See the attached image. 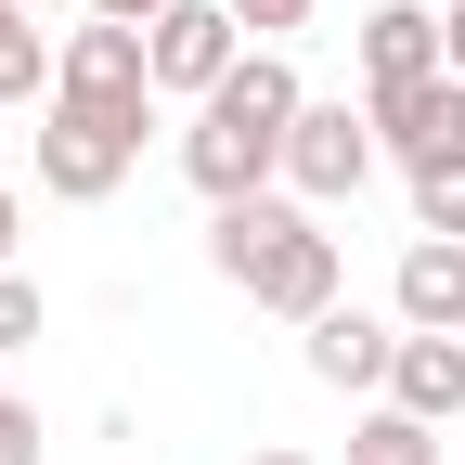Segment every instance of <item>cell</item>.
<instances>
[{"label": "cell", "instance_id": "cell-22", "mask_svg": "<svg viewBox=\"0 0 465 465\" xmlns=\"http://www.w3.org/2000/svg\"><path fill=\"white\" fill-rule=\"evenodd\" d=\"M39 14H52V0H39ZM78 14H91V0H78Z\"/></svg>", "mask_w": 465, "mask_h": 465}, {"label": "cell", "instance_id": "cell-4", "mask_svg": "<svg viewBox=\"0 0 465 465\" xmlns=\"http://www.w3.org/2000/svg\"><path fill=\"white\" fill-rule=\"evenodd\" d=\"M375 116L362 104H298V130H284V194H298V207H349V194H362L375 182Z\"/></svg>", "mask_w": 465, "mask_h": 465}, {"label": "cell", "instance_id": "cell-8", "mask_svg": "<svg viewBox=\"0 0 465 465\" xmlns=\"http://www.w3.org/2000/svg\"><path fill=\"white\" fill-rule=\"evenodd\" d=\"M311 336V375L323 388H349V401H388V375H401V336H414V323H401V311H323V323H298Z\"/></svg>", "mask_w": 465, "mask_h": 465}, {"label": "cell", "instance_id": "cell-17", "mask_svg": "<svg viewBox=\"0 0 465 465\" xmlns=\"http://www.w3.org/2000/svg\"><path fill=\"white\" fill-rule=\"evenodd\" d=\"M0 465H39V414L26 401H0Z\"/></svg>", "mask_w": 465, "mask_h": 465}, {"label": "cell", "instance_id": "cell-9", "mask_svg": "<svg viewBox=\"0 0 465 465\" xmlns=\"http://www.w3.org/2000/svg\"><path fill=\"white\" fill-rule=\"evenodd\" d=\"M362 116H375V143H388L401 168H465V78L388 91V104H362Z\"/></svg>", "mask_w": 465, "mask_h": 465}, {"label": "cell", "instance_id": "cell-11", "mask_svg": "<svg viewBox=\"0 0 465 465\" xmlns=\"http://www.w3.org/2000/svg\"><path fill=\"white\" fill-rule=\"evenodd\" d=\"M388 401H401V414H427V427H452V414H465V336H401Z\"/></svg>", "mask_w": 465, "mask_h": 465}, {"label": "cell", "instance_id": "cell-21", "mask_svg": "<svg viewBox=\"0 0 465 465\" xmlns=\"http://www.w3.org/2000/svg\"><path fill=\"white\" fill-rule=\"evenodd\" d=\"M440 26H452V78H465V0H452V14H440Z\"/></svg>", "mask_w": 465, "mask_h": 465}, {"label": "cell", "instance_id": "cell-18", "mask_svg": "<svg viewBox=\"0 0 465 465\" xmlns=\"http://www.w3.org/2000/svg\"><path fill=\"white\" fill-rule=\"evenodd\" d=\"M91 14H104V26H155L168 0H91Z\"/></svg>", "mask_w": 465, "mask_h": 465}, {"label": "cell", "instance_id": "cell-13", "mask_svg": "<svg viewBox=\"0 0 465 465\" xmlns=\"http://www.w3.org/2000/svg\"><path fill=\"white\" fill-rule=\"evenodd\" d=\"M52 91V39H39V0H0V104Z\"/></svg>", "mask_w": 465, "mask_h": 465}, {"label": "cell", "instance_id": "cell-19", "mask_svg": "<svg viewBox=\"0 0 465 465\" xmlns=\"http://www.w3.org/2000/svg\"><path fill=\"white\" fill-rule=\"evenodd\" d=\"M14 232H26V207H14V194H0V272H14Z\"/></svg>", "mask_w": 465, "mask_h": 465}, {"label": "cell", "instance_id": "cell-20", "mask_svg": "<svg viewBox=\"0 0 465 465\" xmlns=\"http://www.w3.org/2000/svg\"><path fill=\"white\" fill-rule=\"evenodd\" d=\"M246 465H311V452H298V440H259V452H246Z\"/></svg>", "mask_w": 465, "mask_h": 465}, {"label": "cell", "instance_id": "cell-10", "mask_svg": "<svg viewBox=\"0 0 465 465\" xmlns=\"http://www.w3.org/2000/svg\"><path fill=\"white\" fill-rule=\"evenodd\" d=\"M388 311L414 323V336H465V246H452V232H414V246H401Z\"/></svg>", "mask_w": 465, "mask_h": 465}, {"label": "cell", "instance_id": "cell-12", "mask_svg": "<svg viewBox=\"0 0 465 465\" xmlns=\"http://www.w3.org/2000/svg\"><path fill=\"white\" fill-rule=\"evenodd\" d=\"M349 465H440V427L401 414V401H375V414L349 427Z\"/></svg>", "mask_w": 465, "mask_h": 465}, {"label": "cell", "instance_id": "cell-1", "mask_svg": "<svg viewBox=\"0 0 465 465\" xmlns=\"http://www.w3.org/2000/svg\"><path fill=\"white\" fill-rule=\"evenodd\" d=\"M298 65H284V52L259 39L246 65H232L207 104H194V130H182V182L207 194V207H246V194H272L284 182V130H298Z\"/></svg>", "mask_w": 465, "mask_h": 465}, {"label": "cell", "instance_id": "cell-16", "mask_svg": "<svg viewBox=\"0 0 465 465\" xmlns=\"http://www.w3.org/2000/svg\"><path fill=\"white\" fill-rule=\"evenodd\" d=\"M232 14H246V26H259V39H298V26H311V14H323V0H232Z\"/></svg>", "mask_w": 465, "mask_h": 465}, {"label": "cell", "instance_id": "cell-3", "mask_svg": "<svg viewBox=\"0 0 465 465\" xmlns=\"http://www.w3.org/2000/svg\"><path fill=\"white\" fill-rule=\"evenodd\" d=\"M143 130H155V104H143V116H116V104H52V116H39V194L104 207V194L143 168Z\"/></svg>", "mask_w": 465, "mask_h": 465}, {"label": "cell", "instance_id": "cell-5", "mask_svg": "<svg viewBox=\"0 0 465 465\" xmlns=\"http://www.w3.org/2000/svg\"><path fill=\"white\" fill-rule=\"evenodd\" d=\"M143 39H155V104H207L246 65V14H232V0H168Z\"/></svg>", "mask_w": 465, "mask_h": 465}, {"label": "cell", "instance_id": "cell-14", "mask_svg": "<svg viewBox=\"0 0 465 465\" xmlns=\"http://www.w3.org/2000/svg\"><path fill=\"white\" fill-rule=\"evenodd\" d=\"M414 232H452L465 246V168H414Z\"/></svg>", "mask_w": 465, "mask_h": 465}, {"label": "cell", "instance_id": "cell-2", "mask_svg": "<svg viewBox=\"0 0 465 465\" xmlns=\"http://www.w3.org/2000/svg\"><path fill=\"white\" fill-rule=\"evenodd\" d=\"M207 272L246 284L272 323H323V311H336V232H323L298 194H246V207H220V220H207Z\"/></svg>", "mask_w": 465, "mask_h": 465}, {"label": "cell", "instance_id": "cell-6", "mask_svg": "<svg viewBox=\"0 0 465 465\" xmlns=\"http://www.w3.org/2000/svg\"><path fill=\"white\" fill-rule=\"evenodd\" d=\"M52 104H116V116H143L155 104V39L143 26H65L52 39Z\"/></svg>", "mask_w": 465, "mask_h": 465}, {"label": "cell", "instance_id": "cell-7", "mask_svg": "<svg viewBox=\"0 0 465 465\" xmlns=\"http://www.w3.org/2000/svg\"><path fill=\"white\" fill-rule=\"evenodd\" d=\"M427 78H452V26L427 14V0H375L362 14V104L427 91Z\"/></svg>", "mask_w": 465, "mask_h": 465}, {"label": "cell", "instance_id": "cell-15", "mask_svg": "<svg viewBox=\"0 0 465 465\" xmlns=\"http://www.w3.org/2000/svg\"><path fill=\"white\" fill-rule=\"evenodd\" d=\"M0 349H39V284L0 272Z\"/></svg>", "mask_w": 465, "mask_h": 465}]
</instances>
